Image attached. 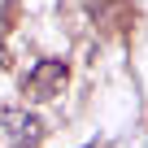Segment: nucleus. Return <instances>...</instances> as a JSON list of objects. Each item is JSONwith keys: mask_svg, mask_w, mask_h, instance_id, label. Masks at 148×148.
I'll use <instances>...</instances> for the list:
<instances>
[{"mask_svg": "<svg viewBox=\"0 0 148 148\" xmlns=\"http://www.w3.org/2000/svg\"><path fill=\"white\" fill-rule=\"evenodd\" d=\"M44 139V122L31 109H0V148H35Z\"/></svg>", "mask_w": 148, "mask_h": 148, "instance_id": "1", "label": "nucleus"}, {"mask_svg": "<svg viewBox=\"0 0 148 148\" xmlns=\"http://www.w3.org/2000/svg\"><path fill=\"white\" fill-rule=\"evenodd\" d=\"M65 83H70L65 61L61 57H39L31 65V74H26V96L31 100H52L57 92H65Z\"/></svg>", "mask_w": 148, "mask_h": 148, "instance_id": "2", "label": "nucleus"}]
</instances>
